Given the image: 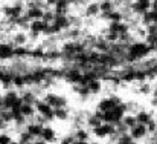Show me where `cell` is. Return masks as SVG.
<instances>
[{
  "instance_id": "cell-1",
  "label": "cell",
  "mask_w": 157,
  "mask_h": 144,
  "mask_svg": "<svg viewBox=\"0 0 157 144\" xmlns=\"http://www.w3.org/2000/svg\"><path fill=\"white\" fill-rule=\"evenodd\" d=\"M35 110H37V113H38L40 117L44 118L46 123H51V121L55 120L53 109L46 103V101H44V100H38V101L35 103Z\"/></svg>"
},
{
  "instance_id": "cell-2",
  "label": "cell",
  "mask_w": 157,
  "mask_h": 144,
  "mask_svg": "<svg viewBox=\"0 0 157 144\" xmlns=\"http://www.w3.org/2000/svg\"><path fill=\"white\" fill-rule=\"evenodd\" d=\"M148 51H150V46H148L147 43H133V45H130V46H128L127 58H130V60L142 58Z\"/></svg>"
},
{
  "instance_id": "cell-3",
  "label": "cell",
  "mask_w": 157,
  "mask_h": 144,
  "mask_svg": "<svg viewBox=\"0 0 157 144\" xmlns=\"http://www.w3.org/2000/svg\"><path fill=\"white\" fill-rule=\"evenodd\" d=\"M43 100L52 107V109H58V107H66L67 106V98L59 94H53V92H48L43 95Z\"/></svg>"
},
{
  "instance_id": "cell-4",
  "label": "cell",
  "mask_w": 157,
  "mask_h": 144,
  "mask_svg": "<svg viewBox=\"0 0 157 144\" xmlns=\"http://www.w3.org/2000/svg\"><path fill=\"white\" fill-rule=\"evenodd\" d=\"M92 134H93V137L98 138V140L108 138L111 134H114V124H111V123H101L98 127L92 129Z\"/></svg>"
},
{
  "instance_id": "cell-5",
  "label": "cell",
  "mask_w": 157,
  "mask_h": 144,
  "mask_svg": "<svg viewBox=\"0 0 157 144\" xmlns=\"http://www.w3.org/2000/svg\"><path fill=\"white\" fill-rule=\"evenodd\" d=\"M121 103H122L121 97L110 95V97H107V98H102V100L98 103L96 110H101V112H108V110H111L114 106H117V104H121Z\"/></svg>"
},
{
  "instance_id": "cell-6",
  "label": "cell",
  "mask_w": 157,
  "mask_h": 144,
  "mask_svg": "<svg viewBox=\"0 0 157 144\" xmlns=\"http://www.w3.org/2000/svg\"><path fill=\"white\" fill-rule=\"evenodd\" d=\"M128 134H130V137L133 138V140H136V141H142V140H145L150 134H148V130H147V126L145 124H140V123H137L136 126H133L130 130H128Z\"/></svg>"
},
{
  "instance_id": "cell-7",
  "label": "cell",
  "mask_w": 157,
  "mask_h": 144,
  "mask_svg": "<svg viewBox=\"0 0 157 144\" xmlns=\"http://www.w3.org/2000/svg\"><path fill=\"white\" fill-rule=\"evenodd\" d=\"M15 104H21V98L15 91H8L3 94V106L5 107H14Z\"/></svg>"
},
{
  "instance_id": "cell-8",
  "label": "cell",
  "mask_w": 157,
  "mask_h": 144,
  "mask_svg": "<svg viewBox=\"0 0 157 144\" xmlns=\"http://www.w3.org/2000/svg\"><path fill=\"white\" fill-rule=\"evenodd\" d=\"M40 138H41V140H44L46 143H49V144L56 143V140H58L55 129H53V127H51V126H48V124H44V126H43V130H41Z\"/></svg>"
},
{
  "instance_id": "cell-9",
  "label": "cell",
  "mask_w": 157,
  "mask_h": 144,
  "mask_svg": "<svg viewBox=\"0 0 157 144\" xmlns=\"http://www.w3.org/2000/svg\"><path fill=\"white\" fill-rule=\"evenodd\" d=\"M25 130L34 138V140H38L40 135H41V130H43V124H38V123H28L25 126Z\"/></svg>"
},
{
  "instance_id": "cell-10",
  "label": "cell",
  "mask_w": 157,
  "mask_h": 144,
  "mask_svg": "<svg viewBox=\"0 0 157 144\" xmlns=\"http://www.w3.org/2000/svg\"><path fill=\"white\" fill-rule=\"evenodd\" d=\"M43 12H44V9H41V8H38V6H26V9H25V14L29 17L31 22L40 20V19L43 17Z\"/></svg>"
},
{
  "instance_id": "cell-11",
  "label": "cell",
  "mask_w": 157,
  "mask_h": 144,
  "mask_svg": "<svg viewBox=\"0 0 157 144\" xmlns=\"http://www.w3.org/2000/svg\"><path fill=\"white\" fill-rule=\"evenodd\" d=\"M69 3L67 0H56L53 3V12L56 15H67V11H69Z\"/></svg>"
},
{
  "instance_id": "cell-12",
  "label": "cell",
  "mask_w": 157,
  "mask_h": 144,
  "mask_svg": "<svg viewBox=\"0 0 157 144\" xmlns=\"http://www.w3.org/2000/svg\"><path fill=\"white\" fill-rule=\"evenodd\" d=\"M82 84H86V86H87V89H89L90 95H96V94H99V92H101V89H102L101 81H99V80H96V78H92V80H89V81H86V83H82Z\"/></svg>"
},
{
  "instance_id": "cell-13",
  "label": "cell",
  "mask_w": 157,
  "mask_h": 144,
  "mask_svg": "<svg viewBox=\"0 0 157 144\" xmlns=\"http://www.w3.org/2000/svg\"><path fill=\"white\" fill-rule=\"evenodd\" d=\"M101 123H102V121L99 120V117H98L95 112H89V113H87V117H86V126H87L90 130L95 129V127H98Z\"/></svg>"
},
{
  "instance_id": "cell-14",
  "label": "cell",
  "mask_w": 157,
  "mask_h": 144,
  "mask_svg": "<svg viewBox=\"0 0 157 144\" xmlns=\"http://www.w3.org/2000/svg\"><path fill=\"white\" fill-rule=\"evenodd\" d=\"M21 103L23 104H32V106H35V103L38 101V95H35L32 91H25V92H21Z\"/></svg>"
},
{
  "instance_id": "cell-15",
  "label": "cell",
  "mask_w": 157,
  "mask_h": 144,
  "mask_svg": "<svg viewBox=\"0 0 157 144\" xmlns=\"http://www.w3.org/2000/svg\"><path fill=\"white\" fill-rule=\"evenodd\" d=\"M53 115H55V120L58 121H67L69 117H70V110L69 107H58V109H53Z\"/></svg>"
},
{
  "instance_id": "cell-16",
  "label": "cell",
  "mask_w": 157,
  "mask_h": 144,
  "mask_svg": "<svg viewBox=\"0 0 157 144\" xmlns=\"http://www.w3.org/2000/svg\"><path fill=\"white\" fill-rule=\"evenodd\" d=\"M154 117H153V113H150L148 110H145V109H140L137 113H136V120H137V123H140V124H148L151 120H153Z\"/></svg>"
},
{
  "instance_id": "cell-17",
  "label": "cell",
  "mask_w": 157,
  "mask_h": 144,
  "mask_svg": "<svg viewBox=\"0 0 157 144\" xmlns=\"http://www.w3.org/2000/svg\"><path fill=\"white\" fill-rule=\"evenodd\" d=\"M44 28H46V22H43L41 19L40 20H34L31 25H29V29L32 34H43L44 32Z\"/></svg>"
},
{
  "instance_id": "cell-18",
  "label": "cell",
  "mask_w": 157,
  "mask_h": 144,
  "mask_svg": "<svg viewBox=\"0 0 157 144\" xmlns=\"http://www.w3.org/2000/svg\"><path fill=\"white\" fill-rule=\"evenodd\" d=\"M73 137L76 141H90V132L84 127H79V129H75L73 130Z\"/></svg>"
},
{
  "instance_id": "cell-19",
  "label": "cell",
  "mask_w": 157,
  "mask_h": 144,
  "mask_svg": "<svg viewBox=\"0 0 157 144\" xmlns=\"http://www.w3.org/2000/svg\"><path fill=\"white\" fill-rule=\"evenodd\" d=\"M99 14H101V9H99V3L98 2H92V3L87 5V8H86V15L87 17H96Z\"/></svg>"
},
{
  "instance_id": "cell-20",
  "label": "cell",
  "mask_w": 157,
  "mask_h": 144,
  "mask_svg": "<svg viewBox=\"0 0 157 144\" xmlns=\"http://www.w3.org/2000/svg\"><path fill=\"white\" fill-rule=\"evenodd\" d=\"M99 9H101V15H104V14L111 12L113 9H116V5L113 0H102L99 2Z\"/></svg>"
},
{
  "instance_id": "cell-21",
  "label": "cell",
  "mask_w": 157,
  "mask_h": 144,
  "mask_svg": "<svg viewBox=\"0 0 157 144\" xmlns=\"http://www.w3.org/2000/svg\"><path fill=\"white\" fill-rule=\"evenodd\" d=\"M0 120H3V121H5V123H8V124L14 123L12 110H11L9 107H5V106H2V107H0Z\"/></svg>"
},
{
  "instance_id": "cell-22",
  "label": "cell",
  "mask_w": 157,
  "mask_h": 144,
  "mask_svg": "<svg viewBox=\"0 0 157 144\" xmlns=\"http://www.w3.org/2000/svg\"><path fill=\"white\" fill-rule=\"evenodd\" d=\"M12 23H14V25H17V26H21V28H28V26L31 25V20H29V17L23 12V14H20L17 19H14V20H12Z\"/></svg>"
},
{
  "instance_id": "cell-23",
  "label": "cell",
  "mask_w": 157,
  "mask_h": 144,
  "mask_svg": "<svg viewBox=\"0 0 157 144\" xmlns=\"http://www.w3.org/2000/svg\"><path fill=\"white\" fill-rule=\"evenodd\" d=\"M21 113L29 120V118H32L35 113H37V110H35V106H32V104H21Z\"/></svg>"
},
{
  "instance_id": "cell-24",
  "label": "cell",
  "mask_w": 157,
  "mask_h": 144,
  "mask_svg": "<svg viewBox=\"0 0 157 144\" xmlns=\"http://www.w3.org/2000/svg\"><path fill=\"white\" fill-rule=\"evenodd\" d=\"M122 123L128 127V129H131L133 126H136L137 124V120H136V115H131V113H125L124 115V118H122Z\"/></svg>"
},
{
  "instance_id": "cell-25",
  "label": "cell",
  "mask_w": 157,
  "mask_h": 144,
  "mask_svg": "<svg viewBox=\"0 0 157 144\" xmlns=\"http://www.w3.org/2000/svg\"><path fill=\"white\" fill-rule=\"evenodd\" d=\"M125 107H127V113H131V115H136V113L140 110V107H139V104H137L136 101H128V103H125Z\"/></svg>"
},
{
  "instance_id": "cell-26",
  "label": "cell",
  "mask_w": 157,
  "mask_h": 144,
  "mask_svg": "<svg viewBox=\"0 0 157 144\" xmlns=\"http://www.w3.org/2000/svg\"><path fill=\"white\" fill-rule=\"evenodd\" d=\"M17 141L20 144H28V143H31V141H34V138L26 132V130H21L20 134H18V138H17Z\"/></svg>"
},
{
  "instance_id": "cell-27",
  "label": "cell",
  "mask_w": 157,
  "mask_h": 144,
  "mask_svg": "<svg viewBox=\"0 0 157 144\" xmlns=\"http://www.w3.org/2000/svg\"><path fill=\"white\" fill-rule=\"evenodd\" d=\"M116 144H137V141L133 140V138L130 137V134H124V135L119 137V140L116 141Z\"/></svg>"
},
{
  "instance_id": "cell-28",
  "label": "cell",
  "mask_w": 157,
  "mask_h": 144,
  "mask_svg": "<svg viewBox=\"0 0 157 144\" xmlns=\"http://www.w3.org/2000/svg\"><path fill=\"white\" fill-rule=\"evenodd\" d=\"M12 52V46L9 45H0V57H8Z\"/></svg>"
},
{
  "instance_id": "cell-29",
  "label": "cell",
  "mask_w": 157,
  "mask_h": 144,
  "mask_svg": "<svg viewBox=\"0 0 157 144\" xmlns=\"http://www.w3.org/2000/svg\"><path fill=\"white\" fill-rule=\"evenodd\" d=\"M26 43V35L25 34H17L14 37V45L15 46H20V45H25Z\"/></svg>"
},
{
  "instance_id": "cell-30",
  "label": "cell",
  "mask_w": 157,
  "mask_h": 144,
  "mask_svg": "<svg viewBox=\"0 0 157 144\" xmlns=\"http://www.w3.org/2000/svg\"><path fill=\"white\" fill-rule=\"evenodd\" d=\"M147 130H148V134H150V135H151V134H154V132L157 130V120L156 118H153V120L147 124Z\"/></svg>"
},
{
  "instance_id": "cell-31",
  "label": "cell",
  "mask_w": 157,
  "mask_h": 144,
  "mask_svg": "<svg viewBox=\"0 0 157 144\" xmlns=\"http://www.w3.org/2000/svg\"><path fill=\"white\" fill-rule=\"evenodd\" d=\"M151 91H153V88H151L148 83H144V84H140V88H139V92H140V94H144V95L151 94Z\"/></svg>"
},
{
  "instance_id": "cell-32",
  "label": "cell",
  "mask_w": 157,
  "mask_h": 144,
  "mask_svg": "<svg viewBox=\"0 0 157 144\" xmlns=\"http://www.w3.org/2000/svg\"><path fill=\"white\" fill-rule=\"evenodd\" d=\"M12 141V138H11V135L9 134H0V144H9Z\"/></svg>"
},
{
  "instance_id": "cell-33",
  "label": "cell",
  "mask_w": 157,
  "mask_h": 144,
  "mask_svg": "<svg viewBox=\"0 0 157 144\" xmlns=\"http://www.w3.org/2000/svg\"><path fill=\"white\" fill-rule=\"evenodd\" d=\"M8 126H9L8 123H5L3 120H0V130H6V129H8Z\"/></svg>"
},
{
  "instance_id": "cell-34",
  "label": "cell",
  "mask_w": 157,
  "mask_h": 144,
  "mask_svg": "<svg viewBox=\"0 0 157 144\" xmlns=\"http://www.w3.org/2000/svg\"><path fill=\"white\" fill-rule=\"evenodd\" d=\"M34 144H49V143H46L44 140H41V138H38V140H34Z\"/></svg>"
},
{
  "instance_id": "cell-35",
  "label": "cell",
  "mask_w": 157,
  "mask_h": 144,
  "mask_svg": "<svg viewBox=\"0 0 157 144\" xmlns=\"http://www.w3.org/2000/svg\"><path fill=\"white\" fill-rule=\"evenodd\" d=\"M151 106H153V107H157V97H153V100H151Z\"/></svg>"
},
{
  "instance_id": "cell-36",
  "label": "cell",
  "mask_w": 157,
  "mask_h": 144,
  "mask_svg": "<svg viewBox=\"0 0 157 144\" xmlns=\"http://www.w3.org/2000/svg\"><path fill=\"white\" fill-rule=\"evenodd\" d=\"M151 92H153V97H157V86L153 89V91H151Z\"/></svg>"
},
{
  "instance_id": "cell-37",
  "label": "cell",
  "mask_w": 157,
  "mask_h": 144,
  "mask_svg": "<svg viewBox=\"0 0 157 144\" xmlns=\"http://www.w3.org/2000/svg\"><path fill=\"white\" fill-rule=\"evenodd\" d=\"M2 106H3V95L0 94V107H2Z\"/></svg>"
},
{
  "instance_id": "cell-38",
  "label": "cell",
  "mask_w": 157,
  "mask_h": 144,
  "mask_svg": "<svg viewBox=\"0 0 157 144\" xmlns=\"http://www.w3.org/2000/svg\"><path fill=\"white\" fill-rule=\"evenodd\" d=\"M9 144H20V143H18L17 140H12V141H11V143H9Z\"/></svg>"
},
{
  "instance_id": "cell-39",
  "label": "cell",
  "mask_w": 157,
  "mask_h": 144,
  "mask_svg": "<svg viewBox=\"0 0 157 144\" xmlns=\"http://www.w3.org/2000/svg\"><path fill=\"white\" fill-rule=\"evenodd\" d=\"M2 31H3V25L0 23V32H2Z\"/></svg>"
},
{
  "instance_id": "cell-40",
  "label": "cell",
  "mask_w": 157,
  "mask_h": 144,
  "mask_svg": "<svg viewBox=\"0 0 157 144\" xmlns=\"http://www.w3.org/2000/svg\"><path fill=\"white\" fill-rule=\"evenodd\" d=\"M104 144H114V143H111V141H108V143H104Z\"/></svg>"
},
{
  "instance_id": "cell-41",
  "label": "cell",
  "mask_w": 157,
  "mask_h": 144,
  "mask_svg": "<svg viewBox=\"0 0 157 144\" xmlns=\"http://www.w3.org/2000/svg\"><path fill=\"white\" fill-rule=\"evenodd\" d=\"M28 144H34V141H31V143H28Z\"/></svg>"
}]
</instances>
